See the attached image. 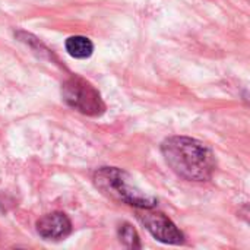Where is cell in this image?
<instances>
[{
	"label": "cell",
	"mask_w": 250,
	"mask_h": 250,
	"mask_svg": "<svg viewBox=\"0 0 250 250\" xmlns=\"http://www.w3.org/2000/svg\"><path fill=\"white\" fill-rule=\"evenodd\" d=\"M161 152L170 168L188 182H207L217 167L212 151L193 138L171 136L163 142Z\"/></svg>",
	"instance_id": "obj_1"
},
{
	"label": "cell",
	"mask_w": 250,
	"mask_h": 250,
	"mask_svg": "<svg viewBox=\"0 0 250 250\" xmlns=\"http://www.w3.org/2000/svg\"><path fill=\"white\" fill-rule=\"evenodd\" d=\"M95 186L108 198L138 208H155L157 199L130 182L126 171L116 167H103L94 174Z\"/></svg>",
	"instance_id": "obj_2"
},
{
	"label": "cell",
	"mask_w": 250,
	"mask_h": 250,
	"mask_svg": "<svg viewBox=\"0 0 250 250\" xmlns=\"http://www.w3.org/2000/svg\"><path fill=\"white\" fill-rule=\"evenodd\" d=\"M63 100L72 108L86 116H100L104 113L105 105L100 92L85 79L79 76L69 78L62 89Z\"/></svg>",
	"instance_id": "obj_3"
},
{
	"label": "cell",
	"mask_w": 250,
	"mask_h": 250,
	"mask_svg": "<svg viewBox=\"0 0 250 250\" xmlns=\"http://www.w3.org/2000/svg\"><path fill=\"white\" fill-rule=\"evenodd\" d=\"M152 209L154 208H138L136 217L139 223L158 242L166 245H182L185 242V236L177 226L163 212H155Z\"/></svg>",
	"instance_id": "obj_4"
},
{
	"label": "cell",
	"mask_w": 250,
	"mask_h": 250,
	"mask_svg": "<svg viewBox=\"0 0 250 250\" xmlns=\"http://www.w3.org/2000/svg\"><path fill=\"white\" fill-rule=\"evenodd\" d=\"M37 231L45 240H60L70 234L72 223L63 212H51L37 221Z\"/></svg>",
	"instance_id": "obj_5"
},
{
	"label": "cell",
	"mask_w": 250,
	"mask_h": 250,
	"mask_svg": "<svg viewBox=\"0 0 250 250\" xmlns=\"http://www.w3.org/2000/svg\"><path fill=\"white\" fill-rule=\"evenodd\" d=\"M66 51L75 59H86L94 51V44L89 38L75 35L66 40Z\"/></svg>",
	"instance_id": "obj_6"
},
{
	"label": "cell",
	"mask_w": 250,
	"mask_h": 250,
	"mask_svg": "<svg viewBox=\"0 0 250 250\" xmlns=\"http://www.w3.org/2000/svg\"><path fill=\"white\" fill-rule=\"evenodd\" d=\"M119 237H120V242L130 248V249H138L141 248V243H139V236L136 233V230L130 226V224H122L120 229H119Z\"/></svg>",
	"instance_id": "obj_7"
}]
</instances>
